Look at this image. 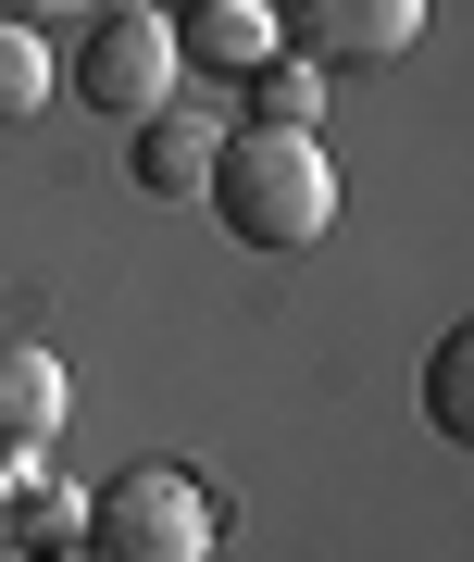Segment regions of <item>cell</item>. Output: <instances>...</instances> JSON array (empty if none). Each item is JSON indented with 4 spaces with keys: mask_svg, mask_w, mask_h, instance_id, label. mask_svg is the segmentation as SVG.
<instances>
[{
    "mask_svg": "<svg viewBox=\"0 0 474 562\" xmlns=\"http://www.w3.org/2000/svg\"><path fill=\"white\" fill-rule=\"evenodd\" d=\"M200 201L225 213L237 250L300 262V250L337 225V162H325L313 138H275V125H225V138H213V176H200Z\"/></svg>",
    "mask_w": 474,
    "mask_h": 562,
    "instance_id": "6da1fadb",
    "label": "cell"
},
{
    "mask_svg": "<svg viewBox=\"0 0 474 562\" xmlns=\"http://www.w3.org/2000/svg\"><path fill=\"white\" fill-rule=\"evenodd\" d=\"M76 550L88 562H213V501H200L176 462H125V475L88 487Z\"/></svg>",
    "mask_w": 474,
    "mask_h": 562,
    "instance_id": "7a4b0ae2",
    "label": "cell"
},
{
    "mask_svg": "<svg viewBox=\"0 0 474 562\" xmlns=\"http://www.w3.org/2000/svg\"><path fill=\"white\" fill-rule=\"evenodd\" d=\"M63 76H76V101H88V113L138 125V113H162V101L188 88V63H176V25H162L150 0H100L88 38L63 50Z\"/></svg>",
    "mask_w": 474,
    "mask_h": 562,
    "instance_id": "3957f363",
    "label": "cell"
},
{
    "mask_svg": "<svg viewBox=\"0 0 474 562\" xmlns=\"http://www.w3.org/2000/svg\"><path fill=\"white\" fill-rule=\"evenodd\" d=\"M275 13V50L287 63H399L425 38V0H262Z\"/></svg>",
    "mask_w": 474,
    "mask_h": 562,
    "instance_id": "277c9868",
    "label": "cell"
},
{
    "mask_svg": "<svg viewBox=\"0 0 474 562\" xmlns=\"http://www.w3.org/2000/svg\"><path fill=\"white\" fill-rule=\"evenodd\" d=\"M63 401H76L63 362H50L38 338H0V475H25V462L63 438Z\"/></svg>",
    "mask_w": 474,
    "mask_h": 562,
    "instance_id": "5b68a950",
    "label": "cell"
},
{
    "mask_svg": "<svg viewBox=\"0 0 474 562\" xmlns=\"http://www.w3.org/2000/svg\"><path fill=\"white\" fill-rule=\"evenodd\" d=\"M176 63H200V76H262L275 63V13L262 0H200V13H176Z\"/></svg>",
    "mask_w": 474,
    "mask_h": 562,
    "instance_id": "8992f818",
    "label": "cell"
},
{
    "mask_svg": "<svg viewBox=\"0 0 474 562\" xmlns=\"http://www.w3.org/2000/svg\"><path fill=\"white\" fill-rule=\"evenodd\" d=\"M200 176H213V125H200V101L176 88L162 113H138V188L150 201H200Z\"/></svg>",
    "mask_w": 474,
    "mask_h": 562,
    "instance_id": "52a82bcc",
    "label": "cell"
},
{
    "mask_svg": "<svg viewBox=\"0 0 474 562\" xmlns=\"http://www.w3.org/2000/svg\"><path fill=\"white\" fill-rule=\"evenodd\" d=\"M237 88H250V125H275V138H313V113H325V76H313V63H262V76H237Z\"/></svg>",
    "mask_w": 474,
    "mask_h": 562,
    "instance_id": "ba28073f",
    "label": "cell"
},
{
    "mask_svg": "<svg viewBox=\"0 0 474 562\" xmlns=\"http://www.w3.org/2000/svg\"><path fill=\"white\" fill-rule=\"evenodd\" d=\"M76 513H88V487H25V475H0V538L63 550V538H76Z\"/></svg>",
    "mask_w": 474,
    "mask_h": 562,
    "instance_id": "9c48e42d",
    "label": "cell"
},
{
    "mask_svg": "<svg viewBox=\"0 0 474 562\" xmlns=\"http://www.w3.org/2000/svg\"><path fill=\"white\" fill-rule=\"evenodd\" d=\"M50 76H63V50L50 38H25V25H0V125H25L50 101Z\"/></svg>",
    "mask_w": 474,
    "mask_h": 562,
    "instance_id": "30bf717a",
    "label": "cell"
},
{
    "mask_svg": "<svg viewBox=\"0 0 474 562\" xmlns=\"http://www.w3.org/2000/svg\"><path fill=\"white\" fill-rule=\"evenodd\" d=\"M425 413H437V438H474V338H462V325L425 362Z\"/></svg>",
    "mask_w": 474,
    "mask_h": 562,
    "instance_id": "8fae6325",
    "label": "cell"
},
{
    "mask_svg": "<svg viewBox=\"0 0 474 562\" xmlns=\"http://www.w3.org/2000/svg\"><path fill=\"white\" fill-rule=\"evenodd\" d=\"M100 0H0V25H25V38H50V25H88Z\"/></svg>",
    "mask_w": 474,
    "mask_h": 562,
    "instance_id": "7c38bea8",
    "label": "cell"
},
{
    "mask_svg": "<svg viewBox=\"0 0 474 562\" xmlns=\"http://www.w3.org/2000/svg\"><path fill=\"white\" fill-rule=\"evenodd\" d=\"M25 562H88V550H76V538H63V550H25Z\"/></svg>",
    "mask_w": 474,
    "mask_h": 562,
    "instance_id": "4fadbf2b",
    "label": "cell"
},
{
    "mask_svg": "<svg viewBox=\"0 0 474 562\" xmlns=\"http://www.w3.org/2000/svg\"><path fill=\"white\" fill-rule=\"evenodd\" d=\"M150 13H162V25H176V13H200V0H150Z\"/></svg>",
    "mask_w": 474,
    "mask_h": 562,
    "instance_id": "5bb4252c",
    "label": "cell"
}]
</instances>
